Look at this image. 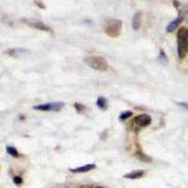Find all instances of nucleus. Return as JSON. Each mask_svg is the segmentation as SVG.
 I'll return each mask as SVG.
<instances>
[{"label": "nucleus", "instance_id": "obj_4", "mask_svg": "<svg viewBox=\"0 0 188 188\" xmlns=\"http://www.w3.org/2000/svg\"><path fill=\"white\" fill-rule=\"evenodd\" d=\"M64 107V103H59V102H54V103H48V104H40V105H35L34 109L35 111H44V112H48V111H60L62 108Z\"/></svg>", "mask_w": 188, "mask_h": 188}, {"label": "nucleus", "instance_id": "obj_6", "mask_svg": "<svg viewBox=\"0 0 188 188\" xmlns=\"http://www.w3.org/2000/svg\"><path fill=\"white\" fill-rule=\"evenodd\" d=\"M94 168H95L94 164H85V166H82L79 168H73L72 172H74V173H83V172H88L90 169H94Z\"/></svg>", "mask_w": 188, "mask_h": 188}, {"label": "nucleus", "instance_id": "obj_7", "mask_svg": "<svg viewBox=\"0 0 188 188\" xmlns=\"http://www.w3.org/2000/svg\"><path fill=\"white\" fill-rule=\"evenodd\" d=\"M141 17H142V13L141 11H137L133 17V29L134 30H138L139 29V25H141Z\"/></svg>", "mask_w": 188, "mask_h": 188}, {"label": "nucleus", "instance_id": "obj_13", "mask_svg": "<svg viewBox=\"0 0 188 188\" xmlns=\"http://www.w3.org/2000/svg\"><path fill=\"white\" fill-rule=\"evenodd\" d=\"M129 117H132V112H129V111H128V112H123L122 114L119 116V119L121 121H124V119H128Z\"/></svg>", "mask_w": 188, "mask_h": 188}, {"label": "nucleus", "instance_id": "obj_3", "mask_svg": "<svg viewBox=\"0 0 188 188\" xmlns=\"http://www.w3.org/2000/svg\"><path fill=\"white\" fill-rule=\"evenodd\" d=\"M84 62H85L87 65L95 69V70H99V72H105L108 68L107 60L102 57H88L84 59Z\"/></svg>", "mask_w": 188, "mask_h": 188}, {"label": "nucleus", "instance_id": "obj_12", "mask_svg": "<svg viewBox=\"0 0 188 188\" xmlns=\"http://www.w3.org/2000/svg\"><path fill=\"white\" fill-rule=\"evenodd\" d=\"M6 151H8L9 154L13 156V157H18V156H19L18 151L15 149V148H13V147H6Z\"/></svg>", "mask_w": 188, "mask_h": 188}, {"label": "nucleus", "instance_id": "obj_11", "mask_svg": "<svg viewBox=\"0 0 188 188\" xmlns=\"http://www.w3.org/2000/svg\"><path fill=\"white\" fill-rule=\"evenodd\" d=\"M30 27H33V28H38V29H42V30H50V28L49 27H47L45 24H43V23H40V22H35V23H30Z\"/></svg>", "mask_w": 188, "mask_h": 188}, {"label": "nucleus", "instance_id": "obj_9", "mask_svg": "<svg viewBox=\"0 0 188 188\" xmlns=\"http://www.w3.org/2000/svg\"><path fill=\"white\" fill-rule=\"evenodd\" d=\"M182 19H183L182 17H178L174 22H172V23L169 24V25L167 27V30H168V32H173V30H174V29H176L178 25H179V23L182 22Z\"/></svg>", "mask_w": 188, "mask_h": 188}, {"label": "nucleus", "instance_id": "obj_19", "mask_svg": "<svg viewBox=\"0 0 188 188\" xmlns=\"http://www.w3.org/2000/svg\"><path fill=\"white\" fill-rule=\"evenodd\" d=\"M97 188H102V187H97Z\"/></svg>", "mask_w": 188, "mask_h": 188}, {"label": "nucleus", "instance_id": "obj_2", "mask_svg": "<svg viewBox=\"0 0 188 188\" xmlns=\"http://www.w3.org/2000/svg\"><path fill=\"white\" fill-rule=\"evenodd\" d=\"M177 40H178V57L183 59L186 57V54L188 52V43H187V28H181L178 30V35H177Z\"/></svg>", "mask_w": 188, "mask_h": 188}, {"label": "nucleus", "instance_id": "obj_8", "mask_svg": "<svg viewBox=\"0 0 188 188\" xmlns=\"http://www.w3.org/2000/svg\"><path fill=\"white\" fill-rule=\"evenodd\" d=\"M143 174H144V172H143V171H134V172L128 173V174H126L124 177L126 178H131V179H137V178L143 177Z\"/></svg>", "mask_w": 188, "mask_h": 188}, {"label": "nucleus", "instance_id": "obj_14", "mask_svg": "<svg viewBox=\"0 0 188 188\" xmlns=\"http://www.w3.org/2000/svg\"><path fill=\"white\" fill-rule=\"evenodd\" d=\"M159 59L162 60V63H166V64H167L168 59H167V57L164 55V52H163V50H161V57H159Z\"/></svg>", "mask_w": 188, "mask_h": 188}, {"label": "nucleus", "instance_id": "obj_15", "mask_svg": "<svg viewBox=\"0 0 188 188\" xmlns=\"http://www.w3.org/2000/svg\"><path fill=\"white\" fill-rule=\"evenodd\" d=\"M14 182H15L18 186L22 184V178H20V177H15V178H14Z\"/></svg>", "mask_w": 188, "mask_h": 188}, {"label": "nucleus", "instance_id": "obj_1", "mask_svg": "<svg viewBox=\"0 0 188 188\" xmlns=\"http://www.w3.org/2000/svg\"><path fill=\"white\" fill-rule=\"evenodd\" d=\"M103 28H104L105 34H108L109 37H118L122 30V23L117 19H105Z\"/></svg>", "mask_w": 188, "mask_h": 188}, {"label": "nucleus", "instance_id": "obj_16", "mask_svg": "<svg viewBox=\"0 0 188 188\" xmlns=\"http://www.w3.org/2000/svg\"><path fill=\"white\" fill-rule=\"evenodd\" d=\"M178 104H179L181 107H183V108H186V109L188 111V104H184V103H178Z\"/></svg>", "mask_w": 188, "mask_h": 188}, {"label": "nucleus", "instance_id": "obj_18", "mask_svg": "<svg viewBox=\"0 0 188 188\" xmlns=\"http://www.w3.org/2000/svg\"><path fill=\"white\" fill-rule=\"evenodd\" d=\"M187 43H188V28H187Z\"/></svg>", "mask_w": 188, "mask_h": 188}, {"label": "nucleus", "instance_id": "obj_10", "mask_svg": "<svg viewBox=\"0 0 188 188\" xmlns=\"http://www.w3.org/2000/svg\"><path fill=\"white\" fill-rule=\"evenodd\" d=\"M97 105L100 108V109H107L108 108V103H107V99L105 98H103V97H99L98 98V100H97Z\"/></svg>", "mask_w": 188, "mask_h": 188}, {"label": "nucleus", "instance_id": "obj_17", "mask_svg": "<svg viewBox=\"0 0 188 188\" xmlns=\"http://www.w3.org/2000/svg\"><path fill=\"white\" fill-rule=\"evenodd\" d=\"M75 107L78 108V109H79V111H82V109H83V107H82V105H79V104H75Z\"/></svg>", "mask_w": 188, "mask_h": 188}, {"label": "nucleus", "instance_id": "obj_5", "mask_svg": "<svg viewBox=\"0 0 188 188\" xmlns=\"http://www.w3.org/2000/svg\"><path fill=\"white\" fill-rule=\"evenodd\" d=\"M152 122V118L148 116V114H141V116H137L134 118V123L139 127H146V126H149Z\"/></svg>", "mask_w": 188, "mask_h": 188}]
</instances>
